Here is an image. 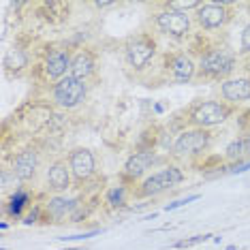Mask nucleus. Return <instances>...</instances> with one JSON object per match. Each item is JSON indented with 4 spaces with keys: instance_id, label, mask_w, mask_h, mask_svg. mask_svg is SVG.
<instances>
[{
    "instance_id": "obj_2",
    "label": "nucleus",
    "mask_w": 250,
    "mask_h": 250,
    "mask_svg": "<svg viewBox=\"0 0 250 250\" xmlns=\"http://www.w3.org/2000/svg\"><path fill=\"white\" fill-rule=\"evenodd\" d=\"M199 66L209 77H227L235 66V56L229 49H212L201 58Z\"/></svg>"
},
{
    "instance_id": "obj_20",
    "label": "nucleus",
    "mask_w": 250,
    "mask_h": 250,
    "mask_svg": "<svg viewBox=\"0 0 250 250\" xmlns=\"http://www.w3.org/2000/svg\"><path fill=\"white\" fill-rule=\"evenodd\" d=\"M107 201H109V206H113V208L124 206V188L122 186H113V188L107 192Z\"/></svg>"
},
{
    "instance_id": "obj_24",
    "label": "nucleus",
    "mask_w": 250,
    "mask_h": 250,
    "mask_svg": "<svg viewBox=\"0 0 250 250\" xmlns=\"http://www.w3.org/2000/svg\"><path fill=\"white\" fill-rule=\"evenodd\" d=\"M240 52L242 54H250V24L244 28L242 32V45H240Z\"/></svg>"
},
{
    "instance_id": "obj_25",
    "label": "nucleus",
    "mask_w": 250,
    "mask_h": 250,
    "mask_svg": "<svg viewBox=\"0 0 250 250\" xmlns=\"http://www.w3.org/2000/svg\"><path fill=\"white\" fill-rule=\"evenodd\" d=\"M197 199V195H192V197H186V199H180V201H175V203H171V206H167V209H175V208H182L184 203H188V201H195Z\"/></svg>"
},
{
    "instance_id": "obj_15",
    "label": "nucleus",
    "mask_w": 250,
    "mask_h": 250,
    "mask_svg": "<svg viewBox=\"0 0 250 250\" xmlns=\"http://www.w3.org/2000/svg\"><path fill=\"white\" fill-rule=\"evenodd\" d=\"M69 71H71V77L83 82V79L90 77L92 75V71H94V56L90 52H79L75 58H73Z\"/></svg>"
},
{
    "instance_id": "obj_19",
    "label": "nucleus",
    "mask_w": 250,
    "mask_h": 250,
    "mask_svg": "<svg viewBox=\"0 0 250 250\" xmlns=\"http://www.w3.org/2000/svg\"><path fill=\"white\" fill-rule=\"evenodd\" d=\"M26 54L21 52V49H11V52L4 56V69L9 71H20L26 66Z\"/></svg>"
},
{
    "instance_id": "obj_17",
    "label": "nucleus",
    "mask_w": 250,
    "mask_h": 250,
    "mask_svg": "<svg viewBox=\"0 0 250 250\" xmlns=\"http://www.w3.org/2000/svg\"><path fill=\"white\" fill-rule=\"evenodd\" d=\"M248 156H250V139L248 137L235 139L227 146V158H229V161L242 163L244 158H248Z\"/></svg>"
},
{
    "instance_id": "obj_1",
    "label": "nucleus",
    "mask_w": 250,
    "mask_h": 250,
    "mask_svg": "<svg viewBox=\"0 0 250 250\" xmlns=\"http://www.w3.org/2000/svg\"><path fill=\"white\" fill-rule=\"evenodd\" d=\"M86 99V83L79 82V79L66 75L64 79H60L54 88V101L58 103L60 107H77L82 101Z\"/></svg>"
},
{
    "instance_id": "obj_14",
    "label": "nucleus",
    "mask_w": 250,
    "mask_h": 250,
    "mask_svg": "<svg viewBox=\"0 0 250 250\" xmlns=\"http://www.w3.org/2000/svg\"><path fill=\"white\" fill-rule=\"evenodd\" d=\"M171 73L178 83H186L195 75V62H192L186 54H178L171 58Z\"/></svg>"
},
{
    "instance_id": "obj_28",
    "label": "nucleus",
    "mask_w": 250,
    "mask_h": 250,
    "mask_svg": "<svg viewBox=\"0 0 250 250\" xmlns=\"http://www.w3.org/2000/svg\"><path fill=\"white\" fill-rule=\"evenodd\" d=\"M246 69H248V71H250V60H248V62H246Z\"/></svg>"
},
{
    "instance_id": "obj_3",
    "label": "nucleus",
    "mask_w": 250,
    "mask_h": 250,
    "mask_svg": "<svg viewBox=\"0 0 250 250\" xmlns=\"http://www.w3.org/2000/svg\"><path fill=\"white\" fill-rule=\"evenodd\" d=\"M229 118V107L218 103V101H208V103H201L195 107L190 120L197 126L206 128V126H214V124H220Z\"/></svg>"
},
{
    "instance_id": "obj_9",
    "label": "nucleus",
    "mask_w": 250,
    "mask_h": 250,
    "mask_svg": "<svg viewBox=\"0 0 250 250\" xmlns=\"http://www.w3.org/2000/svg\"><path fill=\"white\" fill-rule=\"evenodd\" d=\"M69 165H71V171L77 180H88L90 175L94 173V156L90 150H73L71 152V158H69Z\"/></svg>"
},
{
    "instance_id": "obj_21",
    "label": "nucleus",
    "mask_w": 250,
    "mask_h": 250,
    "mask_svg": "<svg viewBox=\"0 0 250 250\" xmlns=\"http://www.w3.org/2000/svg\"><path fill=\"white\" fill-rule=\"evenodd\" d=\"M201 7H203V4L201 2H195V0H186V2H169V9L178 11V13H184V15H186V11L201 9Z\"/></svg>"
},
{
    "instance_id": "obj_6",
    "label": "nucleus",
    "mask_w": 250,
    "mask_h": 250,
    "mask_svg": "<svg viewBox=\"0 0 250 250\" xmlns=\"http://www.w3.org/2000/svg\"><path fill=\"white\" fill-rule=\"evenodd\" d=\"M156 45L154 41H150L147 37H137L133 39L128 45H126V62L133 69H144L147 62L152 60V56L156 52Z\"/></svg>"
},
{
    "instance_id": "obj_8",
    "label": "nucleus",
    "mask_w": 250,
    "mask_h": 250,
    "mask_svg": "<svg viewBox=\"0 0 250 250\" xmlns=\"http://www.w3.org/2000/svg\"><path fill=\"white\" fill-rule=\"evenodd\" d=\"M197 20L199 24L208 30H214V28H220L227 24L229 20V11H227V4H218V2H209V4H203L197 13Z\"/></svg>"
},
{
    "instance_id": "obj_22",
    "label": "nucleus",
    "mask_w": 250,
    "mask_h": 250,
    "mask_svg": "<svg viewBox=\"0 0 250 250\" xmlns=\"http://www.w3.org/2000/svg\"><path fill=\"white\" fill-rule=\"evenodd\" d=\"M24 203H26V195H24V192H18V195L11 199V208H9L11 214L18 216L21 212V208H24Z\"/></svg>"
},
{
    "instance_id": "obj_10",
    "label": "nucleus",
    "mask_w": 250,
    "mask_h": 250,
    "mask_svg": "<svg viewBox=\"0 0 250 250\" xmlns=\"http://www.w3.org/2000/svg\"><path fill=\"white\" fill-rule=\"evenodd\" d=\"M37 165H39V156L35 150H24L15 156L13 161V171L20 180H30L37 173Z\"/></svg>"
},
{
    "instance_id": "obj_11",
    "label": "nucleus",
    "mask_w": 250,
    "mask_h": 250,
    "mask_svg": "<svg viewBox=\"0 0 250 250\" xmlns=\"http://www.w3.org/2000/svg\"><path fill=\"white\" fill-rule=\"evenodd\" d=\"M71 58L66 52H62V49H54V52L47 54V58H45V73H47V77L52 79H58L66 73V69H71Z\"/></svg>"
},
{
    "instance_id": "obj_29",
    "label": "nucleus",
    "mask_w": 250,
    "mask_h": 250,
    "mask_svg": "<svg viewBox=\"0 0 250 250\" xmlns=\"http://www.w3.org/2000/svg\"><path fill=\"white\" fill-rule=\"evenodd\" d=\"M248 139H250V135H248Z\"/></svg>"
},
{
    "instance_id": "obj_4",
    "label": "nucleus",
    "mask_w": 250,
    "mask_h": 250,
    "mask_svg": "<svg viewBox=\"0 0 250 250\" xmlns=\"http://www.w3.org/2000/svg\"><path fill=\"white\" fill-rule=\"evenodd\" d=\"M209 146V133L206 128H195V130H184L173 144V154L186 156V154H197V152L206 150Z\"/></svg>"
},
{
    "instance_id": "obj_5",
    "label": "nucleus",
    "mask_w": 250,
    "mask_h": 250,
    "mask_svg": "<svg viewBox=\"0 0 250 250\" xmlns=\"http://www.w3.org/2000/svg\"><path fill=\"white\" fill-rule=\"evenodd\" d=\"M182 180H184V173H182L178 167H167V169H163V171L150 175V178L144 182V186H141V192L147 195V197L158 195V192L178 186Z\"/></svg>"
},
{
    "instance_id": "obj_27",
    "label": "nucleus",
    "mask_w": 250,
    "mask_h": 250,
    "mask_svg": "<svg viewBox=\"0 0 250 250\" xmlns=\"http://www.w3.org/2000/svg\"><path fill=\"white\" fill-rule=\"evenodd\" d=\"M37 216H39V209H35V212H32L30 216H28V218H26V223H28V225H30V223H35V220H37Z\"/></svg>"
},
{
    "instance_id": "obj_12",
    "label": "nucleus",
    "mask_w": 250,
    "mask_h": 250,
    "mask_svg": "<svg viewBox=\"0 0 250 250\" xmlns=\"http://www.w3.org/2000/svg\"><path fill=\"white\" fill-rule=\"evenodd\" d=\"M156 161L154 152L152 150H144V152H137V154H133L126 161V167H124V173L128 175V178H139V175H144L147 169H150V165Z\"/></svg>"
},
{
    "instance_id": "obj_23",
    "label": "nucleus",
    "mask_w": 250,
    "mask_h": 250,
    "mask_svg": "<svg viewBox=\"0 0 250 250\" xmlns=\"http://www.w3.org/2000/svg\"><path fill=\"white\" fill-rule=\"evenodd\" d=\"M209 235H195V237H190V240H182L175 244V248H190V246H197V244H201V242H206Z\"/></svg>"
},
{
    "instance_id": "obj_13",
    "label": "nucleus",
    "mask_w": 250,
    "mask_h": 250,
    "mask_svg": "<svg viewBox=\"0 0 250 250\" xmlns=\"http://www.w3.org/2000/svg\"><path fill=\"white\" fill-rule=\"evenodd\" d=\"M223 96L231 103L250 99V79H227L223 83Z\"/></svg>"
},
{
    "instance_id": "obj_26",
    "label": "nucleus",
    "mask_w": 250,
    "mask_h": 250,
    "mask_svg": "<svg viewBox=\"0 0 250 250\" xmlns=\"http://www.w3.org/2000/svg\"><path fill=\"white\" fill-rule=\"evenodd\" d=\"M248 167H250V161H248V163H235V167H233L231 171H233V173H240V171H246Z\"/></svg>"
},
{
    "instance_id": "obj_7",
    "label": "nucleus",
    "mask_w": 250,
    "mask_h": 250,
    "mask_svg": "<svg viewBox=\"0 0 250 250\" xmlns=\"http://www.w3.org/2000/svg\"><path fill=\"white\" fill-rule=\"evenodd\" d=\"M156 26L161 28L165 35L184 37L186 32L190 30V20H188V15L178 13V11H173V9H167L156 15Z\"/></svg>"
},
{
    "instance_id": "obj_16",
    "label": "nucleus",
    "mask_w": 250,
    "mask_h": 250,
    "mask_svg": "<svg viewBox=\"0 0 250 250\" xmlns=\"http://www.w3.org/2000/svg\"><path fill=\"white\" fill-rule=\"evenodd\" d=\"M47 182H49V188L54 190H64L69 188V182H71V175H69V169H66L64 163H54L47 171Z\"/></svg>"
},
{
    "instance_id": "obj_18",
    "label": "nucleus",
    "mask_w": 250,
    "mask_h": 250,
    "mask_svg": "<svg viewBox=\"0 0 250 250\" xmlns=\"http://www.w3.org/2000/svg\"><path fill=\"white\" fill-rule=\"evenodd\" d=\"M75 208V201L73 199H64V197H56L47 203V214L52 218H64L71 209Z\"/></svg>"
}]
</instances>
